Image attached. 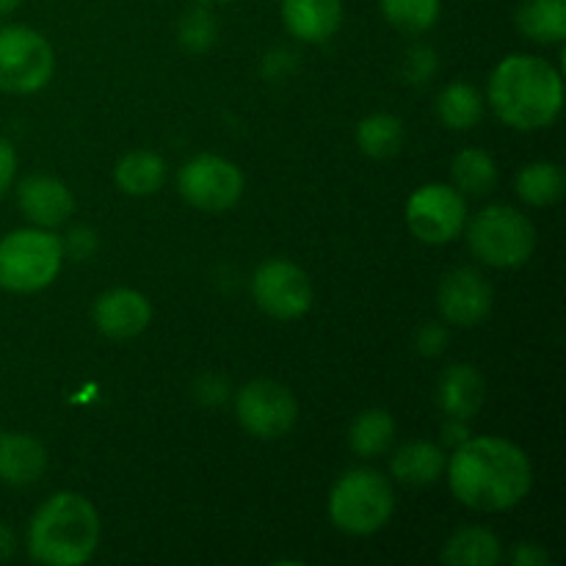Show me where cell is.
<instances>
[{
    "mask_svg": "<svg viewBox=\"0 0 566 566\" xmlns=\"http://www.w3.org/2000/svg\"><path fill=\"white\" fill-rule=\"evenodd\" d=\"M446 475L462 506L486 514L514 509L534 486L528 453L503 437H470L453 448Z\"/></svg>",
    "mask_w": 566,
    "mask_h": 566,
    "instance_id": "cell-1",
    "label": "cell"
},
{
    "mask_svg": "<svg viewBox=\"0 0 566 566\" xmlns=\"http://www.w3.org/2000/svg\"><path fill=\"white\" fill-rule=\"evenodd\" d=\"M486 97L503 125L523 133L542 130L551 127L564 108L562 72L539 55H506L492 70Z\"/></svg>",
    "mask_w": 566,
    "mask_h": 566,
    "instance_id": "cell-2",
    "label": "cell"
},
{
    "mask_svg": "<svg viewBox=\"0 0 566 566\" xmlns=\"http://www.w3.org/2000/svg\"><path fill=\"white\" fill-rule=\"evenodd\" d=\"M99 514L77 492L50 495L28 525V556L50 566H81L97 553Z\"/></svg>",
    "mask_w": 566,
    "mask_h": 566,
    "instance_id": "cell-3",
    "label": "cell"
},
{
    "mask_svg": "<svg viewBox=\"0 0 566 566\" xmlns=\"http://www.w3.org/2000/svg\"><path fill=\"white\" fill-rule=\"evenodd\" d=\"M470 252L492 269H520L536 252V227L512 205H486L464 224Z\"/></svg>",
    "mask_w": 566,
    "mask_h": 566,
    "instance_id": "cell-4",
    "label": "cell"
},
{
    "mask_svg": "<svg viewBox=\"0 0 566 566\" xmlns=\"http://www.w3.org/2000/svg\"><path fill=\"white\" fill-rule=\"evenodd\" d=\"M396 512L392 486L379 470L357 468L337 479L329 492V517L348 536H370L385 528Z\"/></svg>",
    "mask_w": 566,
    "mask_h": 566,
    "instance_id": "cell-5",
    "label": "cell"
},
{
    "mask_svg": "<svg viewBox=\"0 0 566 566\" xmlns=\"http://www.w3.org/2000/svg\"><path fill=\"white\" fill-rule=\"evenodd\" d=\"M64 243L42 227H25L0 238V287L39 293L53 285L64 265Z\"/></svg>",
    "mask_w": 566,
    "mask_h": 566,
    "instance_id": "cell-6",
    "label": "cell"
},
{
    "mask_svg": "<svg viewBox=\"0 0 566 566\" xmlns=\"http://www.w3.org/2000/svg\"><path fill=\"white\" fill-rule=\"evenodd\" d=\"M55 55L48 39L28 25L0 28V92L33 94L53 77Z\"/></svg>",
    "mask_w": 566,
    "mask_h": 566,
    "instance_id": "cell-7",
    "label": "cell"
},
{
    "mask_svg": "<svg viewBox=\"0 0 566 566\" xmlns=\"http://www.w3.org/2000/svg\"><path fill=\"white\" fill-rule=\"evenodd\" d=\"M468 224V202L448 182L420 186L407 199V227L418 241L429 247H446L457 241Z\"/></svg>",
    "mask_w": 566,
    "mask_h": 566,
    "instance_id": "cell-8",
    "label": "cell"
},
{
    "mask_svg": "<svg viewBox=\"0 0 566 566\" xmlns=\"http://www.w3.org/2000/svg\"><path fill=\"white\" fill-rule=\"evenodd\" d=\"M180 197L205 213H224L243 197V171L221 155L202 153L182 164L177 175Z\"/></svg>",
    "mask_w": 566,
    "mask_h": 566,
    "instance_id": "cell-9",
    "label": "cell"
},
{
    "mask_svg": "<svg viewBox=\"0 0 566 566\" xmlns=\"http://www.w3.org/2000/svg\"><path fill=\"white\" fill-rule=\"evenodd\" d=\"M235 415L258 440H282L296 426L298 401L280 381L254 379L238 390Z\"/></svg>",
    "mask_w": 566,
    "mask_h": 566,
    "instance_id": "cell-10",
    "label": "cell"
},
{
    "mask_svg": "<svg viewBox=\"0 0 566 566\" xmlns=\"http://www.w3.org/2000/svg\"><path fill=\"white\" fill-rule=\"evenodd\" d=\"M252 298L276 321H296L313 307V282L291 260H265L252 274Z\"/></svg>",
    "mask_w": 566,
    "mask_h": 566,
    "instance_id": "cell-11",
    "label": "cell"
},
{
    "mask_svg": "<svg viewBox=\"0 0 566 566\" xmlns=\"http://www.w3.org/2000/svg\"><path fill=\"white\" fill-rule=\"evenodd\" d=\"M495 293L486 276L479 269H453L442 276L440 291H437V304L448 324L459 329H473L484 324L492 313Z\"/></svg>",
    "mask_w": 566,
    "mask_h": 566,
    "instance_id": "cell-12",
    "label": "cell"
},
{
    "mask_svg": "<svg viewBox=\"0 0 566 566\" xmlns=\"http://www.w3.org/2000/svg\"><path fill=\"white\" fill-rule=\"evenodd\" d=\"M94 326L111 340H133L153 321V304L133 287H111L97 296L92 310Z\"/></svg>",
    "mask_w": 566,
    "mask_h": 566,
    "instance_id": "cell-13",
    "label": "cell"
},
{
    "mask_svg": "<svg viewBox=\"0 0 566 566\" xmlns=\"http://www.w3.org/2000/svg\"><path fill=\"white\" fill-rule=\"evenodd\" d=\"M17 202L22 216L42 230L61 227L75 213V197L70 186L53 175H28L17 188Z\"/></svg>",
    "mask_w": 566,
    "mask_h": 566,
    "instance_id": "cell-14",
    "label": "cell"
},
{
    "mask_svg": "<svg viewBox=\"0 0 566 566\" xmlns=\"http://www.w3.org/2000/svg\"><path fill=\"white\" fill-rule=\"evenodd\" d=\"M287 33L304 44H324L340 31L343 0H282Z\"/></svg>",
    "mask_w": 566,
    "mask_h": 566,
    "instance_id": "cell-15",
    "label": "cell"
},
{
    "mask_svg": "<svg viewBox=\"0 0 566 566\" xmlns=\"http://www.w3.org/2000/svg\"><path fill=\"white\" fill-rule=\"evenodd\" d=\"M486 398V381L479 368L468 363L451 365L442 370L437 381V407L446 412V418L473 420L481 412Z\"/></svg>",
    "mask_w": 566,
    "mask_h": 566,
    "instance_id": "cell-16",
    "label": "cell"
},
{
    "mask_svg": "<svg viewBox=\"0 0 566 566\" xmlns=\"http://www.w3.org/2000/svg\"><path fill=\"white\" fill-rule=\"evenodd\" d=\"M48 470V451L42 442L22 431H0V481L6 486H31Z\"/></svg>",
    "mask_w": 566,
    "mask_h": 566,
    "instance_id": "cell-17",
    "label": "cell"
},
{
    "mask_svg": "<svg viewBox=\"0 0 566 566\" xmlns=\"http://www.w3.org/2000/svg\"><path fill=\"white\" fill-rule=\"evenodd\" d=\"M448 457L442 451V446L434 442H407L396 451L390 462V473L398 484L407 486H429L434 481H440L446 475Z\"/></svg>",
    "mask_w": 566,
    "mask_h": 566,
    "instance_id": "cell-18",
    "label": "cell"
},
{
    "mask_svg": "<svg viewBox=\"0 0 566 566\" xmlns=\"http://www.w3.org/2000/svg\"><path fill=\"white\" fill-rule=\"evenodd\" d=\"M166 180V164L149 149H133L114 166V182L127 197H153Z\"/></svg>",
    "mask_w": 566,
    "mask_h": 566,
    "instance_id": "cell-19",
    "label": "cell"
},
{
    "mask_svg": "<svg viewBox=\"0 0 566 566\" xmlns=\"http://www.w3.org/2000/svg\"><path fill=\"white\" fill-rule=\"evenodd\" d=\"M514 20L531 42L562 44L566 39V0H523Z\"/></svg>",
    "mask_w": 566,
    "mask_h": 566,
    "instance_id": "cell-20",
    "label": "cell"
},
{
    "mask_svg": "<svg viewBox=\"0 0 566 566\" xmlns=\"http://www.w3.org/2000/svg\"><path fill=\"white\" fill-rule=\"evenodd\" d=\"M501 556L503 547L497 534L479 525L457 531L442 547V562L451 566H495Z\"/></svg>",
    "mask_w": 566,
    "mask_h": 566,
    "instance_id": "cell-21",
    "label": "cell"
},
{
    "mask_svg": "<svg viewBox=\"0 0 566 566\" xmlns=\"http://www.w3.org/2000/svg\"><path fill=\"white\" fill-rule=\"evenodd\" d=\"M437 116L448 130H473L484 116V97L473 83L453 81L437 97Z\"/></svg>",
    "mask_w": 566,
    "mask_h": 566,
    "instance_id": "cell-22",
    "label": "cell"
},
{
    "mask_svg": "<svg viewBox=\"0 0 566 566\" xmlns=\"http://www.w3.org/2000/svg\"><path fill=\"white\" fill-rule=\"evenodd\" d=\"M396 440V420L385 409H365L348 429V446L359 459L385 457Z\"/></svg>",
    "mask_w": 566,
    "mask_h": 566,
    "instance_id": "cell-23",
    "label": "cell"
},
{
    "mask_svg": "<svg viewBox=\"0 0 566 566\" xmlns=\"http://www.w3.org/2000/svg\"><path fill=\"white\" fill-rule=\"evenodd\" d=\"M451 180L462 197H486L497 186V164L486 149H462L451 160Z\"/></svg>",
    "mask_w": 566,
    "mask_h": 566,
    "instance_id": "cell-24",
    "label": "cell"
},
{
    "mask_svg": "<svg viewBox=\"0 0 566 566\" xmlns=\"http://www.w3.org/2000/svg\"><path fill=\"white\" fill-rule=\"evenodd\" d=\"M564 171L553 160H534L517 175V197L531 208H551L564 197Z\"/></svg>",
    "mask_w": 566,
    "mask_h": 566,
    "instance_id": "cell-25",
    "label": "cell"
},
{
    "mask_svg": "<svg viewBox=\"0 0 566 566\" xmlns=\"http://www.w3.org/2000/svg\"><path fill=\"white\" fill-rule=\"evenodd\" d=\"M357 147L368 158L387 160L401 153L403 125L396 114H370L357 125Z\"/></svg>",
    "mask_w": 566,
    "mask_h": 566,
    "instance_id": "cell-26",
    "label": "cell"
},
{
    "mask_svg": "<svg viewBox=\"0 0 566 566\" xmlns=\"http://www.w3.org/2000/svg\"><path fill=\"white\" fill-rule=\"evenodd\" d=\"M381 14L396 31L418 36L440 20V0H379Z\"/></svg>",
    "mask_w": 566,
    "mask_h": 566,
    "instance_id": "cell-27",
    "label": "cell"
},
{
    "mask_svg": "<svg viewBox=\"0 0 566 566\" xmlns=\"http://www.w3.org/2000/svg\"><path fill=\"white\" fill-rule=\"evenodd\" d=\"M216 39H219V22L210 14L208 6L197 3L193 9L182 11L180 22H177V42H180V48L186 50V53H208L216 44Z\"/></svg>",
    "mask_w": 566,
    "mask_h": 566,
    "instance_id": "cell-28",
    "label": "cell"
},
{
    "mask_svg": "<svg viewBox=\"0 0 566 566\" xmlns=\"http://www.w3.org/2000/svg\"><path fill=\"white\" fill-rule=\"evenodd\" d=\"M437 70H440V55H437V50L429 48V44H418L403 59L401 75L409 86H423V83H429L437 75Z\"/></svg>",
    "mask_w": 566,
    "mask_h": 566,
    "instance_id": "cell-29",
    "label": "cell"
},
{
    "mask_svg": "<svg viewBox=\"0 0 566 566\" xmlns=\"http://www.w3.org/2000/svg\"><path fill=\"white\" fill-rule=\"evenodd\" d=\"M193 398L199 407L205 409H219L230 401V381L221 374H202L193 381Z\"/></svg>",
    "mask_w": 566,
    "mask_h": 566,
    "instance_id": "cell-30",
    "label": "cell"
},
{
    "mask_svg": "<svg viewBox=\"0 0 566 566\" xmlns=\"http://www.w3.org/2000/svg\"><path fill=\"white\" fill-rule=\"evenodd\" d=\"M64 243V254H70L72 260H88L99 249L97 232L88 224H77L66 232V238H61Z\"/></svg>",
    "mask_w": 566,
    "mask_h": 566,
    "instance_id": "cell-31",
    "label": "cell"
},
{
    "mask_svg": "<svg viewBox=\"0 0 566 566\" xmlns=\"http://www.w3.org/2000/svg\"><path fill=\"white\" fill-rule=\"evenodd\" d=\"M448 340H451V335H448L446 326L429 321V324L420 326L418 335H415V348H418V354H423V357H440L448 348Z\"/></svg>",
    "mask_w": 566,
    "mask_h": 566,
    "instance_id": "cell-32",
    "label": "cell"
},
{
    "mask_svg": "<svg viewBox=\"0 0 566 566\" xmlns=\"http://www.w3.org/2000/svg\"><path fill=\"white\" fill-rule=\"evenodd\" d=\"M17 175V149L9 138L0 136V199L11 191Z\"/></svg>",
    "mask_w": 566,
    "mask_h": 566,
    "instance_id": "cell-33",
    "label": "cell"
},
{
    "mask_svg": "<svg viewBox=\"0 0 566 566\" xmlns=\"http://www.w3.org/2000/svg\"><path fill=\"white\" fill-rule=\"evenodd\" d=\"M512 564L514 566H545L551 564V556L545 553V547H539L536 542H520L512 551Z\"/></svg>",
    "mask_w": 566,
    "mask_h": 566,
    "instance_id": "cell-34",
    "label": "cell"
},
{
    "mask_svg": "<svg viewBox=\"0 0 566 566\" xmlns=\"http://www.w3.org/2000/svg\"><path fill=\"white\" fill-rule=\"evenodd\" d=\"M470 426L468 420H459V418H448L446 423H442V446L448 448H459L462 442L470 440Z\"/></svg>",
    "mask_w": 566,
    "mask_h": 566,
    "instance_id": "cell-35",
    "label": "cell"
},
{
    "mask_svg": "<svg viewBox=\"0 0 566 566\" xmlns=\"http://www.w3.org/2000/svg\"><path fill=\"white\" fill-rule=\"evenodd\" d=\"M17 551V539H14V531L9 528V525L0 520V562H6V558L14 556Z\"/></svg>",
    "mask_w": 566,
    "mask_h": 566,
    "instance_id": "cell-36",
    "label": "cell"
},
{
    "mask_svg": "<svg viewBox=\"0 0 566 566\" xmlns=\"http://www.w3.org/2000/svg\"><path fill=\"white\" fill-rule=\"evenodd\" d=\"M22 0H0V14H11L14 9H20Z\"/></svg>",
    "mask_w": 566,
    "mask_h": 566,
    "instance_id": "cell-37",
    "label": "cell"
},
{
    "mask_svg": "<svg viewBox=\"0 0 566 566\" xmlns=\"http://www.w3.org/2000/svg\"><path fill=\"white\" fill-rule=\"evenodd\" d=\"M202 6H221V3H232V0H197Z\"/></svg>",
    "mask_w": 566,
    "mask_h": 566,
    "instance_id": "cell-38",
    "label": "cell"
}]
</instances>
